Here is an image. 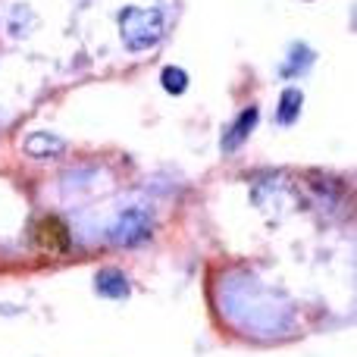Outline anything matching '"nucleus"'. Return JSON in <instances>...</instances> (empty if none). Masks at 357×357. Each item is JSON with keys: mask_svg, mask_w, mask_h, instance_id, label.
<instances>
[{"mask_svg": "<svg viewBox=\"0 0 357 357\" xmlns=\"http://www.w3.org/2000/svg\"><path fill=\"white\" fill-rule=\"evenodd\" d=\"M119 31L129 50H148L163 38L167 22H163V13L154 6H126L119 13Z\"/></svg>", "mask_w": 357, "mask_h": 357, "instance_id": "nucleus-1", "label": "nucleus"}, {"mask_svg": "<svg viewBox=\"0 0 357 357\" xmlns=\"http://www.w3.org/2000/svg\"><path fill=\"white\" fill-rule=\"evenodd\" d=\"M151 232H154V216H151L144 207H129L116 222H113L107 235H110L113 245L132 248V245H142V241H148Z\"/></svg>", "mask_w": 357, "mask_h": 357, "instance_id": "nucleus-2", "label": "nucleus"}, {"mask_svg": "<svg viewBox=\"0 0 357 357\" xmlns=\"http://www.w3.org/2000/svg\"><path fill=\"white\" fill-rule=\"evenodd\" d=\"M35 245L47 254H66L69 251V229L63 226V220L47 216L35 226Z\"/></svg>", "mask_w": 357, "mask_h": 357, "instance_id": "nucleus-3", "label": "nucleus"}, {"mask_svg": "<svg viewBox=\"0 0 357 357\" xmlns=\"http://www.w3.org/2000/svg\"><path fill=\"white\" fill-rule=\"evenodd\" d=\"M257 116H260L257 107H248V110H241L238 119H235V123L229 126V132L222 135V151H235V148H238V144L245 142L248 135H251L254 126H257Z\"/></svg>", "mask_w": 357, "mask_h": 357, "instance_id": "nucleus-4", "label": "nucleus"}, {"mask_svg": "<svg viewBox=\"0 0 357 357\" xmlns=\"http://www.w3.org/2000/svg\"><path fill=\"white\" fill-rule=\"evenodd\" d=\"M94 289H98V295H104V298H126L132 285H129V279H126V273L100 270L98 276H94Z\"/></svg>", "mask_w": 357, "mask_h": 357, "instance_id": "nucleus-5", "label": "nucleus"}, {"mask_svg": "<svg viewBox=\"0 0 357 357\" xmlns=\"http://www.w3.org/2000/svg\"><path fill=\"white\" fill-rule=\"evenodd\" d=\"M301 104H304V94L298 91V88H285L282 98H279V110H276V119L282 126H291L298 119V113H301Z\"/></svg>", "mask_w": 357, "mask_h": 357, "instance_id": "nucleus-6", "label": "nucleus"}, {"mask_svg": "<svg viewBox=\"0 0 357 357\" xmlns=\"http://www.w3.org/2000/svg\"><path fill=\"white\" fill-rule=\"evenodd\" d=\"M25 148H29V154H35V157H47V154H56V151L63 148V142L60 138H54V135L38 132V135H31L29 142H25Z\"/></svg>", "mask_w": 357, "mask_h": 357, "instance_id": "nucleus-7", "label": "nucleus"}, {"mask_svg": "<svg viewBox=\"0 0 357 357\" xmlns=\"http://www.w3.org/2000/svg\"><path fill=\"white\" fill-rule=\"evenodd\" d=\"M160 82H163V91L182 94L185 88H188V73H185V69H178V66H167V69H163V75H160Z\"/></svg>", "mask_w": 357, "mask_h": 357, "instance_id": "nucleus-8", "label": "nucleus"}]
</instances>
